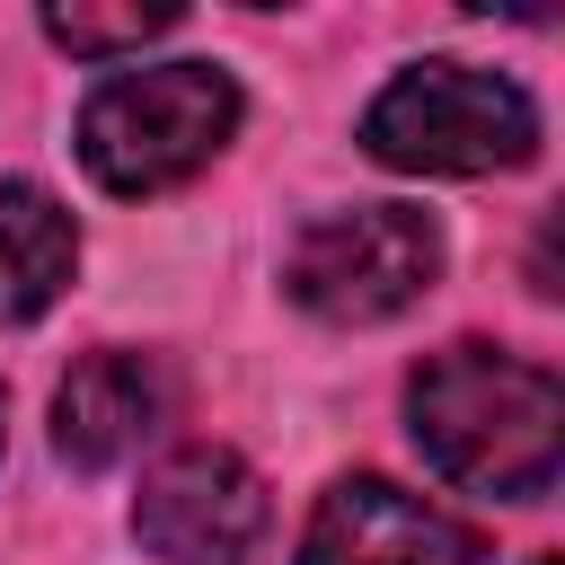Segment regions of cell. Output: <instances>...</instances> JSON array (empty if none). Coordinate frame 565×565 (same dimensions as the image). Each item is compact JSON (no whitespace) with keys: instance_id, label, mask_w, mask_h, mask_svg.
I'll return each instance as SVG.
<instances>
[{"instance_id":"6da1fadb","label":"cell","mask_w":565,"mask_h":565,"mask_svg":"<svg viewBox=\"0 0 565 565\" xmlns=\"http://www.w3.org/2000/svg\"><path fill=\"white\" fill-rule=\"evenodd\" d=\"M406 424L415 450L468 486V494H503V503H539L556 486L565 459V388L556 371L494 353V344H441L415 362L406 380Z\"/></svg>"},{"instance_id":"7a4b0ae2","label":"cell","mask_w":565,"mask_h":565,"mask_svg":"<svg viewBox=\"0 0 565 565\" xmlns=\"http://www.w3.org/2000/svg\"><path fill=\"white\" fill-rule=\"evenodd\" d=\"M230 132H238V79L221 62H150V71H115L106 88H88L79 168L106 194H168L203 159H221Z\"/></svg>"},{"instance_id":"3957f363","label":"cell","mask_w":565,"mask_h":565,"mask_svg":"<svg viewBox=\"0 0 565 565\" xmlns=\"http://www.w3.org/2000/svg\"><path fill=\"white\" fill-rule=\"evenodd\" d=\"M362 150L406 177H494L539 150V106L521 79L477 62H406L362 106Z\"/></svg>"},{"instance_id":"277c9868","label":"cell","mask_w":565,"mask_h":565,"mask_svg":"<svg viewBox=\"0 0 565 565\" xmlns=\"http://www.w3.org/2000/svg\"><path fill=\"white\" fill-rule=\"evenodd\" d=\"M433 274H441V221L415 203L327 212L282 256V291L327 327H380V318L415 309L433 291Z\"/></svg>"},{"instance_id":"5b68a950","label":"cell","mask_w":565,"mask_h":565,"mask_svg":"<svg viewBox=\"0 0 565 565\" xmlns=\"http://www.w3.org/2000/svg\"><path fill=\"white\" fill-rule=\"evenodd\" d=\"M265 530H274L265 477L238 450H221V441L168 450L141 477V503H132V539L159 565H256Z\"/></svg>"},{"instance_id":"8992f818","label":"cell","mask_w":565,"mask_h":565,"mask_svg":"<svg viewBox=\"0 0 565 565\" xmlns=\"http://www.w3.org/2000/svg\"><path fill=\"white\" fill-rule=\"evenodd\" d=\"M300 565H486V539L388 477H335L300 530Z\"/></svg>"},{"instance_id":"52a82bcc","label":"cell","mask_w":565,"mask_h":565,"mask_svg":"<svg viewBox=\"0 0 565 565\" xmlns=\"http://www.w3.org/2000/svg\"><path fill=\"white\" fill-rule=\"evenodd\" d=\"M168 424V371L150 353H88L53 388V450L71 468H115Z\"/></svg>"},{"instance_id":"ba28073f","label":"cell","mask_w":565,"mask_h":565,"mask_svg":"<svg viewBox=\"0 0 565 565\" xmlns=\"http://www.w3.org/2000/svg\"><path fill=\"white\" fill-rule=\"evenodd\" d=\"M71 265H79L71 212H62L44 185L0 177V327L44 318V309L62 300V282H71Z\"/></svg>"},{"instance_id":"9c48e42d","label":"cell","mask_w":565,"mask_h":565,"mask_svg":"<svg viewBox=\"0 0 565 565\" xmlns=\"http://www.w3.org/2000/svg\"><path fill=\"white\" fill-rule=\"evenodd\" d=\"M177 9H44V35L79 62H106V53H141L150 35H168Z\"/></svg>"},{"instance_id":"30bf717a","label":"cell","mask_w":565,"mask_h":565,"mask_svg":"<svg viewBox=\"0 0 565 565\" xmlns=\"http://www.w3.org/2000/svg\"><path fill=\"white\" fill-rule=\"evenodd\" d=\"M530 565H556V556H530Z\"/></svg>"},{"instance_id":"8fae6325","label":"cell","mask_w":565,"mask_h":565,"mask_svg":"<svg viewBox=\"0 0 565 565\" xmlns=\"http://www.w3.org/2000/svg\"><path fill=\"white\" fill-rule=\"evenodd\" d=\"M0 415H9V388H0Z\"/></svg>"}]
</instances>
